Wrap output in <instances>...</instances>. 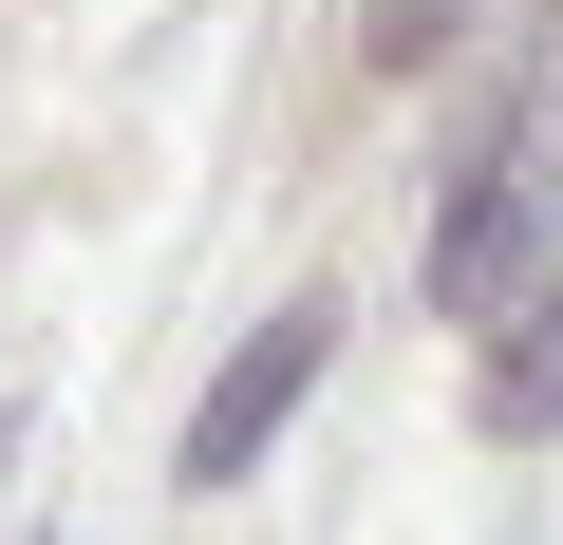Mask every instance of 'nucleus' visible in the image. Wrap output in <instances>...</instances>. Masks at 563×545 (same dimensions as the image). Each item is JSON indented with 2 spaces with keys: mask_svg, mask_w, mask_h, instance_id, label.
<instances>
[{
  "mask_svg": "<svg viewBox=\"0 0 563 545\" xmlns=\"http://www.w3.org/2000/svg\"><path fill=\"white\" fill-rule=\"evenodd\" d=\"M320 358H339V302H282V320H244V358L188 395V451H169V470H188V489H244V470L282 451V414L320 395Z\"/></svg>",
  "mask_w": 563,
  "mask_h": 545,
  "instance_id": "nucleus-1",
  "label": "nucleus"
},
{
  "mask_svg": "<svg viewBox=\"0 0 563 545\" xmlns=\"http://www.w3.org/2000/svg\"><path fill=\"white\" fill-rule=\"evenodd\" d=\"M526 283H544V207H526L507 170H470L451 226H432V302H451V320H507Z\"/></svg>",
  "mask_w": 563,
  "mask_h": 545,
  "instance_id": "nucleus-2",
  "label": "nucleus"
},
{
  "mask_svg": "<svg viewBox=\"0 0 563 545\" xmlns=\"http://www.w3.org/2000/svg\"><path fill=\"white\" fill-rule=\"evenodd\" d=\"M470 414H488V433H563V283H526V302H507V339H488Z\"/></svg>",
  "mask_w": 563,
  "mask_h": 545,
  "instance_id": "nucleus-3",
  "label": "nucleus"
},
{
  "mask_svg": "<svg viewBox=\"0 0 563 545\" xmlns=\"http://www.w3.org/2000/svg\"><path fill=\"white\" fill-rule=\"evenodd\" d=\"M451 39H470V0H357V57L376 76H432Z\"/></svg>",
  "mask_w": 563,
  "mask_h": 545,
  "instance_id": "nucleus-4",
  "label": "nucleus"
}]
</instances>
